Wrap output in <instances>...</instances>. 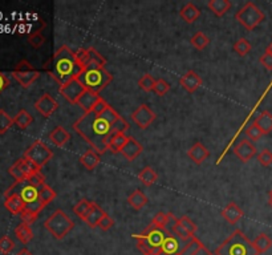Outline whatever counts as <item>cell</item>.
<instances>
[{
  "instance_id": "cell-40",
  "label": "cell",
  "mask_w": 272,
  "mask_h": 255,
  "mask_svg": "<svg viewBox=\"0 0 272 255\" xmlns=\"http://www.w3.org/2000/svg\"><path fill=\"white\" fill-rule=\"evenodd\" d=\"M100 117L102 118V120L106 121L107 124L112 126V129H113V126H115L116 122L121 118V116H120V114H118L117 112H116L115 109L111 107V105H109V107H107L106 109H105V111L100 114Z\"/></svg>"
},
{
  "instance_id": "cell-5",
  "label": "cell",
  "mask_w": 272,
  "mask_h": 255,
  "mask_svg": "<svg viewBox=\"0 0 272 255\" xmlns=\"http://www.w3.org/2000/svg\"><path fill=\"white\" fill-rule=\"evenodd\" d=\"M44 227L47 228L55 238L60 241L73 230L74 222L63 210L58 209L56 212L52 213V215L47 221L44 222Z\"/></svg>"
},
{
  "instance_id": "cell-16",
  "label": "cell",
  "mask_w": 272,
  "mask_h": 255,
  "mask_svg": "<svg viewBox=\"0 0 272 255\" xmlns=\"http://www.w3.org/2000/svg\"><path fill=\"white\" fill-rule=\"evenodd\" d=\"M179 84L182 85L183 89L188 92V93H194L197 89L202 87L203 84V80L199 78V74L194 71L186 72L181 79H179Z\"/></svg>"
},
{
  "instance_id": "cell-44",
  "label": "cell",
  "mask_w": 272,
  "mask_h": 255,
  "mask_svg": "<svg viewBox=\"0 0 272 255\" xmlns=\"http://www.w3.org/2000/svg\"><path fill=\"white\" fill-rule=\"evenodd\" d=\"M155 83H157V80H155L151 74H144V76L140 79V81H138V85H140L142 91L153 92L154 91Z\"/></svg>"
},
{
  "instance_id": "cell-11",
  "label": "cell",
  "mask_w": 272,
  "mask_h": 255,
  "mask_svg": "<svg viewBox=\"0 0 272 255\" xmlns=\"http://www.w3.org/2000/svg\"><path fill=\"white\" fill-rule=\"evenodd\" d=\"M168 234L169 233L166 232V230L157 228L151 225V223H149L148 227L145 228L144 232L138 235H140V237H141L145 242H146V245H148L149 247L153 250V251H155V250H158V248H161L162 243H164L165 238L168 237Z\"/></svg>"
},
{
  "instance_id": "cell-51",
  "label": "cell",
  "mask_w": 272,
  "mask_h": 255,
  "mask_svg": "<svg viewBox=\"0 0 272 255\" xmlns=\"http://www.w3.org/2000/svg\"><path fill=\"white\" fill-rule=\"evenodd\" d=\"M179 223H181L182 227L185 228V230L188 233V234L194 235L195 232H197V225H195V223L192 221V219L188 218L187 215H183V217H182V218L179 219Z\"/></svg>"
},
{
  "instance_id": "cell-15",
  "label": "cell",
  "mask_w": 272,
  "mask_h": 255,
  "mask_svg": "<svg viewBox=\"0 0 272 255\" xmlns=\"http://www.w3.org/2000/svg\"><path fill=\"white\" fill-rule=\"evenodd\" d=\"M234 153L242 162H249L251 158L256 156V148L249 138H243L234 148Z\"/></svg>"
},
{
  "instance_id": "cell-47",
  "label": "cell",
  "mask_w": 272,
  "mask_h": 255,
  "mask_svg": "<svg viewBox=\"0 0 272 255\" xmlns=\"http://www.w3.org/2000/svg\"><path fill=\"white\" fill-rule=\"evenodd\" d=\"M15 248V242L8 237V235H4L0 238V252L2 254H11L14 251Z\"/></svg>"
},
{
  "instance_id": "cell-21",
  "label": "cell",
  "mask_w": 272,
  "mask_h": 255,
  "mask_svg": "<svg viewBox=\"0 0 272 255\" xmlns=\"http://www.w3.org/2000/svg\"><path fill=\"white\" fill-rule=\"evenodd\" d=\"M4 206H6V209H7L11 214L20 215L21 213H23L24 209H25V202L23 201V198H21L20 195L15 194L6 198Z\"/></svg>"
},
{
  "instance_id": "cell-33",
  "label": "cell",
  "mask_w": 272,
  "mask_h": 255,
  "mask_svg": "<svg viewBox=\"0 0 272 255\" xmlns=\"http://www.w3.org/2000/svg\"><path fill=\"white\" fill-rule=\"evenodd\" d=\"M205 247L203 243L199 241L198 238H193L192 241H188L185 245V247L179 250V252L177 255H198L202 251V248Z\"/></svg>"
},
{
  "instance_id": "cell-49",
  "label": "cell",
  "mask_w": 272,
  "mask_h": 255,
  "mask_svg": "<svg viewBox=\"0 0 272 255\" xmlns=\"http://www.w3.org/2000/svg\"><path fill=\"white\" fill-rule=\"evenodd\" d=\"M246 135L249 136L250 141H259L260 138L263 137V132L260 131L258 128V125L255 122H252L249 128H247V131H246Z\"/></svg>"
},
{
  "instance_id": "cell-62",
  "label": "cell",
  "mask_w": 272,
  "mask_h": 255,
  "mask_svg": "<svg viewBox=\"0 0 272 255\" xmlns=\"http://www.w3.org/2000/svg\"><path fill=\"white\" fill-rule=\"evenodd\" d=\"M269 197H272V189H271V191H269Z\"/></svg>"
},
{
  "instance_id": "cell-24",
  "label": "cell",
  "mask_w": 272,
  "mask_h": 255,
  "mask_svg": "<svg viewBox=\"0 0 272 255\" xmlns=\"http://www.w3.org/2000/svg\"><path fill=\"white\" fill-rule=\"evenodd\" d=\"M179 15H181V17L186 23L192 24L201 16V11H199V8L197 7L194 3H186L185 6L182 7Z\"/></svg>"
},
{
  "instance_id": "cell-56",
  "label": "cell",
  "mask_w": 272,
  "mask_h": 255,
  "mask_svg": "<svg viewBox=\"0 0 272 255\" xmlns=\"http://www.w3.org/2000/svg\"><path fill=\"white\" fill-rule=\"evenodd\" d=\"M107 107H109V104H107L106 101H105L104 98H100V100L97 101V104L94 105L93 111H92V112H93V113H96V114H98V116H100V114L102 113V112H104Z\"/></svg>"
},
{
  "instance_id": "cell-31",
  "label": "cell",
  "mask_w": 272,
  "mask_h": 255,
  "mask_svg": "<svg viewBox=\"0 0 272 255\" xmlns=\"http://www.w3.org/2000/svg\"><path fill=\"white\" fill-rule=\"evenodd\" d=\"M254 122H255L259 129L263 132V135H268L269 132H272V114L269 113V112H262V113L255 118Z\"/></svg>"
},
{
  "instance_id": "cell-36",
  "label": "cell",
  "mask_w": 272,
  "mask_h": 255,
  "mask_svg": "<svg viewBox=\"0 0 272 255\" xmlns=\"http://www.w3.org/2000/svg\"><path fill=\"white\" fill-rule=\"evenodd\" d=\"M56 197H58V193L50 188V186H48L47 184L44 185L43 188L39 189V201H40L44 206H47L48 203H50Z\"/></svg>"
},
{
  "instance_id": "cell-53",
  "label": "cell",
  "mask_w": 272,
  "mask_h": 255,
  "mask_svg": "<svg viewBox=\"0 0 272 255\" xmlns=\"http://www.w3.org/2000/svg\"><path fill=\"white\" fill-rule=\"evenodd\" d=\"M20 217H21V221H23L24 223H27V225H32V223L36 222L39 214H37V213L31 212V210H27V209H24L23 213L20 214Z\"/></svg>"
},
{
  "instance_id": "cell-37",
  "label": "cell",
  "mask_w": 272,
  "mask_h": 255,
  "mask_svg": "<svg viewBox=\"0 0 272 255\" xmlns=\"http://www.w3.org/2000/svg\"><path fill=\"white\" fill-rule=\"evenodd\" d=\"M32 122H34V117L25 109H20L19 113L14 117V124L17 125L20 129H27Z\"/></svg>"
},
{
  "instance_id": "cell-42",
  "label": "cell",
  "mask_w": 272,
  "mask_h": 255,
  "mask_svg": "<svg viewBox=\"0 0 272 255\" xmlns=\"http://www.w3.org/2000/svg\"><path fill=\"white\" fill-rule=\"evenodd\" d=\"M232 49L235 50L239 56L243 57L246 56V55L250 54V50H251V44H250V41L247 40V39L242 37V39H239V40L232 45Z\"/></svg>"
},
{
  "instance_id": "cell-26",
  "label": "cell",
  "mask_w": 272,
  "mask_h": 255,
  "mask_svg": "<svg viewBox=\"0 0 272 255\" xmlns=\"http://www.w3.org/2000/svg\"><path fill=\"white\" fill-rule=\"evenodd\" d=\"M159 250H162V251L168 255H177L179 252L178 238L174 234H172V233H169Z\"/></svg>"
},
{
  "instance_id": "cell-39",
  "label": "cell",
  "mask_w": 272,
  "mask_h": 255,
  "mask_svg": "<svg viewBox=\"0 0 272 255\" xmlns=\"http://www.w3.org/2000/svg\"><path fill=\"white\" fill-rule=\"evenodd\" d=\"M12 125H14V118L11 117L4 109H0V135L7 133L12 128Z\"/></svg>"
},
{
  "instance_id": "cell-63",
  "label": "cell",
  "mask_w": 272,
  "mask_h": 255,
  "mask_svg": "<svg viewBox=\"0 0 272 255\" xmlns=\"http://www.w3.org/2000/svg\"><path fill=\"white\" fill-rule=\"evenodd\" d=\"M208 255H215V254H211V252H210V254H208Z\"/></svg>"
},
{
  "instance_id": "cell-41",
  "label": "cell",
  "mask_w": 272,
  "mask_h": 255,
  "mask_svg": "<svg viewBox=\"0 0 272 255\" xmlns=\"http://www.w3.org/2000/svg\"><path fill=\"white\" fill-rule=\"evenodd\" d=\"M192 44L194 45L195 48L198 50H203L210 43V39L207 37V35L203 34V32H197L194 36L192 37Z\"/></svg>"
},
{
  "instance_id": "cell-12",
  "label": "cell",
  "mask_w": 272,
  "mask_h": 255,
  "mask_svg": "<svg viewBox=\"0 0 272 255\" xmlns=\"http://www.w3.org/2000/svg\"><path fill=\"white\" fill-rule=\"evenodd\" d=\"M36 170H40V169H37L35 165H32L28 160H25V158L23 157L19 158V160L8 169V173L15 178V181L20 182L27 181V178Z\"/></svg>"
},
{
  "instance_id": "cell-20",
  "label": "cell",
  "mask_w": 272,
  "mask_h": 255,
  "mask_svg": "<svg viewBox=\"0 0 272 255\" xmlns=\"http://www.w3.org/2000/svg\"><path fill=\"white\" fill-rule=\"evenodd\" d=\"M100 96L98 93H94L92 91H85L84 93L81 94V97L78 98L77 105L84 111V113H89V112L93 111L94 105L97 104V101L100 100Z\"/></svg>"
},
{
  "instance_id": "cell-8",
  "label": "cell",
  "mask_w": 272,
  "mask_h": 255,
  "mask_svg": "<svg viewBox=\"0 0 272 255\" xmlns=\"http://www.w3.org/2000/svg\"><path fill=\"white\" fill-rule=\"evenodd\" d=\"M39 76H40V72L37 71L36 68H34V65L25 59L19 61L12 71V78L25 89L34 84L35 81L39 79Z\"/></svg>"
},
{
  "instance_id": "cell-3",
  "label": "cell",
  "mask_w": 272,
  "mask_h": 255,
  "mask_svg": "<svg viewBox=\"0 0 272 255\" xmlns=\"http://www.w3.org/2000/svg\"><path fill=\"white\" fill-rule=\"evenodd\" d=\"M215 255H259V252L240 230H235L215 250Z\"/></svg>"
},
{
  "instance_id": "cell-10",
  "label": "cell",
  "mask_w": 272,
  "mask_h": 255,
  "mask_svg": "<svg viewBox=\"0 0 272 255\" xmlns=\"http://www.w3.org/2000/svg\"><path fill=\"white\" fill-rule=\"evenodd\" d=\"M87 91L85 87L83 85L80 80L77 78H73L71 80H68L67 83H64L63 85H60V94L64 98H67L71 104H77L78 98L81 97V94Z\"/></svg>"
},
{
  "instance_id": "cell-52",
  "label": "cell",
  "mask_w": 272,
  "mask_h": 255,
  "mask_svg": "<svg viewBox=\"0 0 272 255\" xmlns=\"http://www.w3.org/2000/svg\"><path fill=\"white\" fill-rule=\"evenodd\" d=\"M258 161L263 166H269L272 164V151H269L268 149H264V150L260 151L258 155Z\"/></svg>"
},
{
  "instance_id": "cell-34",
  "label": "cell",
  "mask_w": 272,
  "mask_h": 255,
  "mask_svg": "<svg viewBox=\"0 0 272 255\" xmlns=\"http://www.w3.org/2000/svg\"><path fill=\"white\" fill-rule=\"evenodd\" d=\"M138 180H140V181H141L145 186L150 188V186H153V185L157 182L158 175L154 171V169L148 166V168H144L141 171H140V173H138Z\"/></svg>"
},
{
  "instance_id": "cell-2",
  "label": "cell",
  "mask_w": 272,
  "mask_h": 255,
  "mask_svg": "<svg viewBox=\"0 0 272 255\" xmlns=\"http://www.w3.org/2000/svg\"><path fill=\"white\" fill-rule=\"evenodd\" d=\"M84 72L83 67L77 61L76 52L71 49L68 45H61L53 57V68L49 71L50 76L63 85L68 80L73 78H78Z\"/></svg>"
},
{
  "instance_id": "cell-50",
  "label": "cell",
  "mask_w": 272,
  "mask_h": 255,
  "mask_svg": "<svg viewBox=\"0 0 272 255\" xmlns=\"http://www.w3.org/2000/svg\"><path fill=\"white\" fill-rule=\"evenodd\" d=\"M169 91H170V84H169L168 81L164 80V79H158L153 92H154L157 96H165Z\"/></svg>"
},
{
  "instance_id": "cell-55",
  "label": "cell",
  "mask_w": 272,
  "mask_h": 255,
  "mask_svg": "<svg viewBox=\"0 0 272 255\" xmlns=\"http://www.w3.org/2000/svg\"><path fill=\"white\" fill-rule=\"evenodd\" d=\"M259 60H260V64H262L267 71H272V55L264 52Z\"/></svg>"
},
{
  "instance_id": "cell-6",
  "label": "cell",
  "mask_w": 272,
  "mask_h": 255,
  "mask_svg": "<svg viewBox=\"0 0 272 255\" xmlns=\"http://www.w3.org/2000/svg\"><path fill=\"white\" fill-rule=\"evenodd\" d=\"M235 19L246 30L252 31L255 30L259 24L264 20V14H263L262 10H260L256 4H254L252 2H249V3H246L244 6L236 12Z\"/></svg>"
},
{
  "instance_id": "cell-7",
  "label": "cell",
  "mask_w": 272,
  "mask_h": 255,
  "mask_svg": "<svg viewBox=\"0 0 272 255\" xmlns=\"http://www.w3.org/2000/svg\"><path fill=\"white\" fill-rule=\"evenodd\" d=\"M23 157L41 170L44 165H47L52 160L53 151L50 150L45 142H43L41 140H36L27 150L24 151Z\"/></svg>"
},
{
  "instance_id": "cell-46",
  "label": "cell",
  "mask_w": 272,
  "mask_h": 255,
  "mask_svg": "<svg viewBox=\"0 0 272 255\" xmlns=\"http://www.w3.org/2000/svg\"><path fill=\"white\" fill-rule=\"evenodd\" d=\"M168 221H169L168 213L159 212V213H157V214L154 215V218L151 219L150 223L153 226H154V227L162 228V230H166V226H168Z\"/></svg>"
},
{
  "instance_id": "cell-29",
  "label": "cell",
  "mask_w": 272,
  "mask_h": 255,
  "mask_svg": "<svg viewBox=\"0 0 272 255\" xmlns=\"http://www.w3.org/2000/svg\"><path fill=\"white\" fill-rule=\"evenodd\" d=\"M104 215H105L104 210H102L97 203H93V205H92L91 212H89V214L87 215V218L84 219V222L89 226V227L94 228L97 227L98 222H100V219L102 218Z\"/></svg>"
},
{
  "instance_id": "cell-64",
  "label": "cell",
  "mask_w": 272,
  "mask_h": 255,
  "mask_svg": "<svg viewBox=\"0 0 272 255\" xmlns=\"http://www.w3.org/2000/svg\"><path fill=\"white\" fill-rule=\"evenodd\" d=\"M146 255H153V254H146Z\"/></svg>"
},
{
  "instance_id": "cell-45",
  "label": "cell",
  "mask_w": 272,
  "mask_h": 255,
  "mask_svg": "<svg viewBox=\"0 0 272 255\" xmlns=\"http://www.w3.org/2000/svg\"><path fill=\"white\" fill-rule=\"evenodd\" d=\"M27 182L30 185H32V186H35V188L40 189L45 185V177L41 173V170H36L27 178Z\"/></svg>"
},
{
  "instance_id": "cell-22",
  "label": "cell",
  "mask_w": 272,
  "mask_h": 255,
  "mask_svg": "<svg viewBox=\"0 0 272 255\" xmlns=\"http://www.w3.org/2000/svg\"><path fill=\"white\" fill-rule=\"evenodd\" d=\"M49 140L52 144H55L59 148H63L71 140V135L65 131L63 126H56L53 131L49 133Z\"/></svg>"
},
{
  "instance_id": "cell-27",
  "label": "cell",
  "mask_w": 272,
  "mask_h": 255,
  "mask_svg": "<svg viewBox=\"0 0 272 255\" xmlns=\"http://www.w3.org/2000/svg\"><path fill=\"white\" fill-rule=\"evenodd\" d=\"M15 235H16V238L19 239L21 243H24V245H27V243H30V242L34 239V232H32V228H31L30 225L24 223V222H21V223H19V225L16 226V228H15Z\"/></svg>"
},
{
  "instance_id": "cell-28",
  "label": "cell",
  "mask_w": 272,
  "mask_h": 255,
  "mask_svg": "<svg viewBox=\"0 0 272 255\" xmlns=\"http://www.w3.org/2000/svg\"><path fill=\"white\" fill-rule=\"evenodd\" d=\"M128 203L134 210H141V209H144L145 206L148 205V197L140 189H137L128 197Z\"/></svg>"
},
{
  "instance_id": "cell-32",
  "label": "cell",
  "mask_w": 272,
  "mask_h": 255,
  "mask_svg": "<svg viewBox=\"0 0 272 255\" xmlns=\"http://www.w3.org/2000/svg\"><path fill=\"white\" fill-rule=\"evenodd\" d=\"M19 195H20L23 201L25 202V205H27V203L35 202L39 198V189L35 188V186H32V185H30L25 181V184L23 185V188H21L20 194Z\"/></svg>"
},
{
  "instance_id": "cell-9",
  "label": "cell",
  "mask_w": 272,
  "mask_h": 255,
  "mask_svg": "<svg viewBox=\"0 0 272 255\" xmlns=\"http://www.w3.org/2000/svg\"><path fill=\"white\" fill-rule=\"evenodd\" d=\"M76 57L84 71L93 69V68H105V64H106V60L93 47L88 48V49L81 48L76 52Z\"/></svg>"
},
{
  "instance_id": "cell-48",
  "label": "cell",
  "mask_w": 272,
  "mask_h": 255,
  "mask_svg": "<svg viewBox=\"0 0 272 255\" xmlns=\"http://www.w3.org/2000/svg\"><path fill=\"white\" fill-rule=\"evenodd\" d=\"M172 234H174L175 237H177V238H178V239H181V241H186V242L192 241V239L194 238V235L188 234V233L186 232L185 228L182 227V225H181V223H179V222H178V223H177V225L174 226V227H173Z\"/></svg>"
},
{
  "instance_id": "cell-14",
  "label": "cell",
  "mask_w": 272,
  "mask_h": 255,
  "mask_svg": "<svg viewBox=\"0 0 272 255\" xmlns=\"http://www.w3.org/2000/svg\"><path fill=\"white\" fill-rule=\"evenodd\" d=\"M35 109H36L43 117H50V116L59 109V103L56 101V98L52 97L49 93H44L43 96L35 103Z\"/></svg>"
},
{
  "instance_id": "cell-4",
  "label": "cell",
  "mask_w": 272,
  "mask_h": 255,
  "mask_svg": "<svg viewBox=\"0 0 272 255\" xmlns=\"http://www.w3.org/2000/svg\"><path fill=\"white\" fill-rule=\"evenodd\" d=\"M77 79L83 83L85 89L98 93L111 84L113 80V74L107 72L105 68H93V69H87L83 72Z\"/></svg>"
},
{
  "instance_id": "cell-19",
  "label": "cell",
  "mask_w": 272,
  "mask_h": 255,
  "mask_svg": "<svg viewBox=\"0 0 272 255\" xmlns=\"http://www.w3.org/2000/svg\"><path fill=\"white\" fill-rule=\"evenodd\" d=\"M222 217L229 222L230 225H235L236 222L243 217V210L236 205L235 202H229L222 210Z\"/></svg>"
},
{
  "instance_id": "cell-43",
  "label": "cell",
  "mask_w": 272,
  "mask_h": 255,
  "mask_svg": "<svg viewBox=\"0 0 272 255\" xmlns=\"http://www.w3.org/2000/svg\"><path fill=\"white\" fill-rule=\"evenodd\" d=\"M28 43L32 48L35 49H39V48L43 47V44L45 43V37L41 34V31H35L31 35H28Z\"/></svg>"
},
{
  "instance_id": "cell-23",
  "label": "cell",
  "mask_w": 272,
  "mask_h": 255,
  "mask_svg": "<svg viewBox=\"0 0 272 255\" xmlns=\"http://www.w3.org/2000/svg\"><path fill=\"white\" fill-rule=\"evenodd\" d=\"M80 162L88 170H94L101 162L100 155L96 150H93V149H89V150H87L84 155L81 156Z\"/></svg>"
},
{
  "instance_id": "cell-1",
  "label": "cell",
  "mask_w": 272,
  "mask_h": 255,
  "mask_svg": "<svg viewBox=\"0 0 272 255\" xmlns=\"http://www.w3.org/2000/svg\"><path fill=\"white\" fill-rule=\"evenodd\" d=\"M73 129L97 151L98 155H102L107 150V142L111 136L113 135V129L98 114L93 112L84 113L83 117L74 122Z\"/></svg>"
},
{
  "instance_id": "cell-35",
  "label": "cell",
  "mask_w": 272,
  "mask_h": 255,
  "mask_svg": "<svg viewBox=\"0 0 272 255\" xmlns=\"http://www.w3.org/2000/svg\"><path fill=\"white\" fill-rule=\"evenodd\" d=\"M254 247L256 248V251L259 252V255L263 254V252L268 251L269 248L272 247V239L269 238L268 235L262 233V234H259L255 239H254Z\"/></svg>"
},
{
  "instance_id": "cell-60",
  "label": "cell",
  "mask_w": 272,
  "mask_h": 255,
  "mask_svg": "<svg viewBox=\"0 0 272 255\" xmlns=\"http://www.w3.org/2000/svg\"><path fill=\"white\" fill-rule=\"evenodd\" d=\"M265 52H267V54H269V55H272V43H269V45L267 47Z\"/></svg>"
},
{
  "instance_id": "cell-30",
  "label": "cell",
  "mask_w": 272,
  "mask_h": 255,
  "mask_svg": "<svg viewBox=\"0 0 272 255\" xmlns=\"http://www.w3.org/2000/svg\"><path fill=\"white\" fill-rule=\"evenodd\" d=\"M207 7L208 10L212 11V14L221 17L227 14V11L231 8V3L229 0H210L207 3Z\"/></svg>"
},
{
  "instance_id": "cell-58",
  "label": "cell",
  "mask_w": 272,
  "mask_h": 255,
  "mask_svg": "<svg viewBox=\"0 0 272 255\" xmlns=\"http://www.w3.org/2000/svg\"><path fill=\"white\" fill-rule=\"evenodd\" d=\"M16 255H34V254H32V252H31L28 248H21L20 251L17 252Z\"/></svg>"
},
{
  "instance_id": "cell-25",
  "label": "cell",
  "mask_w": 272,
  "mask_h": 255,
  "mask_svg": "<svg viewBox=\"0 0 272 255\" xmlns=\"http://www.w3.org/2000/svg\"><path fill=\"white\" fill-rule=\"evenodd\" d=\"M128 138L125 133H113L107 142V150H111L112 153H121V149L125 146Z\"/></svg>"
},
{
  "instance_id": "cell-17",
  "label": "cell",
  "mask_w": 272,
  "mask_h": 255,
  "mask_svg": "<svg viewBox=\"0 0 272 255\" xmlns=\"http://www.w3.org/2000/svg\"><path fill=\"white\" fill-rule=\"evenodd\" d=\"M144 151V146L135 140L134 137H129L124 148L121 149V155L124 156L128 161H134L138 156Z\"/></svg>"
},
{
  "instance_id": "cell-59",
  "label": "cell",
  "mask_w": 272,
  "mask_h": 255,
  "mask_svg": "<svg viewBox=\"0 0 272 255\" xmlns=\"http://www.w3.org/2000/svg\"><path fill=\"white\" fill-rule=\"evenodd\" d=\"M153 255H168V254H165V252L162 251V250H159V248H158V250H155V251L153 252Z\"/></svg>"
},
{
  "instance_id": "cell-13",
  "label": "cell",
  "mask_w": 272,
  "mask_h": 255,
  "mask_svg": "<svg viewBox=\"0 0 272 255\" xmlns=\"http://www.w3.org/2000/svg\"><path fill=\"white\" fill-rule=\"evenodd\" d=\"M131 120L140 129H146L155 120V113L146 104H142L131 113Z\"/></svg>"
},
{
  "instance_id": "cell-57",
  "label": "cell",
  "mask_w": 272,
  "mask_h": 255,
  "mask_svg": "<svg viewBox=\"0 0 272 255\" xmlns=\"http://www.w3.org/2000/svg\"><path fill=\"white\" fill-rule=\"evenodd\" d=\"M11 81L7 78V74H4L3 72H0V93L3 91H6L8 87H10Z\"/></svg>"
},
{
  "instance_id": "cell-18",
  "label": "cell",
  "mask_w": 272,
  "mask_h": 255,
  "mask_svg": "<svg viewBox=\"0 0 272 255\" xmlns=\"http://www.w3.org/2000/svg\"><path fill=\"white\" fill-rule=\"evenodd\" d=\"M187 156L194 164L201 165L207 160L210 153H208V149L202 142H195L192 148L187 150Z\"/></svg>"
},
{
  "instance_id": "cell-61",
  "label": "cell",
  "mask_w": 272,
  "mask_h": 255,
  "mask_svg": "<svg viewBox=\"0 0 272 255\" xmlns=\"http://www.w3.org/2000/svg\"><path fill=\"white\" fill-rule=\"evenodd\" d=\"M268 203H269V206L272 208V197H269V198H268Z\"/></svg>"
},
{
  "instance_id": "cell-54",
  "label": "cell",
  "mask_w": 272,
  "mask_h": 255,
  "mask_svg": "<svg viewBox=\"0 0 272 255\" xmlns=\"http://www.w3.org/2000/svg\"><path fill=\"white\" fill-rule=\"evenodd\" d=\"M113 225H115V221H113V218H112L107 213H105L104 217L98 222V227H100L101 230H104V232H107L109 228L113 227Z\"/></svg>"
},
{
  "instance_id": "cell-38",
  "label": "cell",
  "mask_w": 272,
  "mask_h": 255,
  "mask_svg": "<svg viewBox=\"0 0 272 255\" xmlns=\"http://www.w3.org/2000/svg\"><path fill=\"white\" fill-rule=\"evenodd\" d=\"M92 205H93V202H89V201H87V199H81L77 205L73 208L74 214L77 215L78 218L84 221V219L87 218V215L89 214V212H91Z\"/></svg>"
}]
</instances>
